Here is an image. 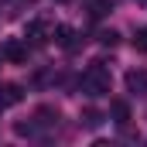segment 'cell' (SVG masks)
Segmentation results:
<instances>
[{"label": "cell", "mask_w": 147, "mask_h": 147, "mask_svg": "<svg viewBox=\"0 0 147 147\" xmlns=\"http://www.w3.org/2000/svg\"><path fill=\"white\" fill-rule=\"evenodd\" d=\"M82 89L89 96H106L110 92V72L103 69V62H92L89 65V72L82 75Z\"/></svg>", "instance_id": "6da1fadb"}, {"label": "cell", "mask_w": 147, "mask_h": 147, "mask_svg": "<svg viewBox=\"0 0 147 147\" xmlns=\"http://www.w3.org/2000/svg\"><path fill=\"white\" fill-rule=\"evenodd\" d=\"M21 96H24V92H21V86H17V82H3V86H0V110L17 106V103H21Z\"/></svg>", "instance_id": "7a4b0ae2"}, {"label": "cell", "mask_w": 147, "mask_h": 147, "mask_svg": "<svg viewBox=\"0 0 147 147\" xmlns=\"http://www.w3.org/2000/svg\"><path fill=\"white\" fill-rule=\"evenodd\" d=\"M24 34L31 38V41H48L51 38V24H45V21H28V28H24Z\"/></svg>", "instance_id": "3957f363"}, {"label": "cell", "mask_w": 147, "mask_h": 147, "mask_svg": "<svg viewBox=\"0 0 147 147\" xmlns=\"http://www.w3.org/2000/svg\"><path fill=\"white\" fill-rule=\"evenodd\" d=\"M127 89L144 96L147 92V69H130V72H127Z\"/></svg>", "instance_id": "277c9868"}, {"label": "cell", "mask_w": 147, "mask_h": 147, "mask_svg": "<svg viewBox=\"0 0 147 147\" xmlns=\"http://www.w3.org/2000/svg\"><path fill=\"white\" fill-rule=\"evenodd\" d=\"M51 38H55L62 48H69V51L75 48V31L69 28V24H58V28H51Z\"/></svg>", "instance_id": "5b68a950"}, {"label": "cell", "mask_w": 147, "mask_h": 147, "mask_svg": "<svg viewBox=\"0 0 147 147\" xmlns=\"http://www.w3.org/2000/svg\"><path fill=\"white\" fill-rule=\"evenodd\" d=\"M3 58H7V62H24V58H28V48H24L21 41H7V45H3Z\"/></svg>", "instance_id": "8992f818"}, {"label": "cell", "mask_w": 147, "mask_h": 147, "mask_svg": "<svg viewBox=\"0 0 147 147\" xmlns=\"http://www.w3.org/2000/svg\"><path fill=\"white\" fill-rule=\"evenodd\" d=\"M110 113H113L116 123H127V120H130V106H127L123 99H113V103H110Z\"/></svg>", "instance_id": "52a82bcc"}, {"label": "cell", "mask_w": 147, "mask_h": 147, "mask_svg": "<svg viewBox=\"0 0 147 147\" xmlns=\"http://www.w3.org/2000/svg\"><path fill=\"white\" fill-rule=\"evenodd\" d=\"M134 48H137V51H147V28H140V31L134 34Z\"/></svg>", "instance_id": "ba28073f"}, {"label": "cell", "mask_w": 147, "mask_h": 147, "mask_svg": "<svg viewBox=\"0 0 147 147\" xmlns=\"http://www.w3.org/2000/svg\"><path fill=\"white\" fill-rule=\"evenodd\" d=\"M116 31H99V41H103V45H116Z\"/></svg>", "instance_id": "9c48e42d"}]
</instances>
